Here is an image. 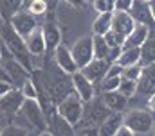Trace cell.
<instances>
[{"mask_svg":"<svg viewBox=\"0 0 155 136\" xmlns=\"http://www.w3.org/2000/svg\"><path fill=\"white\" fill-rule=\"evenodd\" d=\"M0 41L13 54V59H16L25 70L31 68V57H29V52L25 48L24 39L13 31L9 22H4V20H0Z\"/></svg>","mask_w":155,"mask_h":136,"instance_id":"6da1fadb","label":"cell"},{"mask_svg":"<svg viewBox=\"0 0 155 136\" xmlns=\"http://www.w3.org/2000/svg\"><path fill=\"white\" fill-rule=\"evenodd\" d=\"M123 124L134 134H148L153 129V113L148 109H130L123 115Z\"/></svg>","mask_w":155,"mask_h":136,"instance_id":"7a4b0ae2","label":"cell"},{"mask_svg":"<svg viewBox=\"0 0 155 136\" xmlns=\"http://www.w3.org/2000/svg\"><path fill=\"white\" fill-rule=\"evenodd\" d=\"M108 115L110 111L105 107L101 99H90L88 102H83V115L79 124L83 127H97Z\"/></svg>","mask_w":155,"mask_h":136,"instance_id":"3957f363","label":"cell"},{"mask_svg":"<svg viewBox=\"0 0 155 136\" xmlns=\"http://www.w3.org/2000/svg\"><path fill=\"white\" fill-rule=\"evenodd\" d=\"M56 113L63 120H67L69 124L78 125L79 120H81V115H83V100L78 97L76 93H67L61 99V102L58 104Z\"/></svg>","mask_w":155,"mask_h":136,"instance_id":"277c9868","label":"cell"},{"mask_svg":"<svg viewBox=\"0 0 155 136\" xmlns=\"http://www.w3.org/2000/svg\"><path fill=\"white\" fill-rule=\"evenodd\" d=\"M22 113V116L27 120L29 125H33L36 131H45V113L43 109L40 107L38 100H31V99H25L22 107L18 109Z\"/></svg>","mask_w":155,"mask_h":136,"instance_id":"5b68a950","label":"cell"},{"mask_svg":"<svg viewBox=\"0 0 155 136\" xmlns=\"http://www.w3.org/2000/svg\"><path fill=\"white\" fill-rule=\"evenodd\" d=\"M155 0L150 2H143V0H135L128 11V14L132 16V20L135 23H141V25H146V27H152L153 25V18H155Z\"/></svg>","mask_w":155,"mask_h":136,"instance_id":"8992f818","label":"cell"},{"mask_svg":"<svg viewBox=\"0 0 155 136\" xmlns=\"http://www.w3.org/2000/svg\"><path fill=\"white\" fill-rule=\"evenodd\" d=\"M9 25L13 27L15 32L24 39L25 36H29V34L38 27V22H36V18H35L33 14H29L27 11L20 9L18 13H15V14L9 18Z\"/></svg>","mask_w":155,"mask_h":136,"instance_id":"52a82bcc","label":"cell"},{"mask_svg":"<svg viewBox=\"0 0 155 136\" xmlns=\"http://www.w3.org/2000/svg\"><path fill=\"white\" fill-rule=\"evenodd\" d=\"M69 50L72 54V59L76 63L78 70L83 68L88 61L94 59V56H92V36H81L79 39H76L72 48H69Z\"/></svg>","mask_w":155,"mask_h":136,"instance_id":"ba28073f","label":"cell"},{"mask_svg":"<svg viewBox=\"0 0 155 136\" xmlns=\"http://www.w3.org/2000/svg\"><path fill=\"white\" fill-rule=\"evenodd\" d=\"M45 127H49L47 131L52 136H76L74 125L69 124L67 120H63L56 111H52L49 115V118L45 120Z\"/></svg>","mask_w":155,"mask_h":136,"instance_id":"9c48e42d","label":"cell"},{"mask_svg":"<svg viewBox=\"0 0 155 136\" xmlns=\"http://www.w3.org/2000/svg\"><path fill=\"white\" fill-rule=\"evenodd\" d=\"M112 14V20H110V31L117 32L119 36L126 38L128 32L134 29L135 22L132 20V16L126 13V11H110Z\"/></svg>","mask_w":155,"mask_h":136,"instance_id":"30bf717a","label":"cell"},{"mask_svg":"<svg viewBox=\"0 0 155 136\" xmlns=\"http://www.w3.org/2000/svg\"><path fill=\"white\" fill-rule=\"evenodd\" d=\"M108 65H110V63H107V61H103V59H92V61H88L83 68H79V73H81L85 79H88L92 84H96V82L103 81Z\"/></svg>","mask_w":155,"mask_h":136,"instance_id":"8fae6325","label":"cell"},{"mask_svg":"<svg viewBox=\"0 0 155 136\" xmlns=\"http://www.w3.org/2000/svg\"><path fill=\"white\" fill-rule=\"evenodd\" d=\"M71 81H72L74 93H76V95L83 102H88L90 99H94V93H96L94 84H92L88 79H85V77L79 73V70H78V72H74V73L71 75Z\"/></svg>","mask_w":155,"mask_h":136,"instance_id":"7c38bea8","label":"cell"},{"mask_svg":"<svg viewBox=\"0 0 155 136\" xmlns=\"http://www.w3.org/2000/svg\"><path fill=\"white\" fill-rule=\"evenodd\" d=\"M54 63H56V66L60 68L61 72H65L69 75H72L74 72H78V66L74 63V59H72L71 50L65 45H61V43L54 48Z\"/></svg>","mask_w":155,"mask_h":136,"instance_id":"4fadbf2b","label":"cell"},{"mask_svg":"<svg viewBox=\"0 0 155 136\" xmlns=\"http://www.w3.org/2000/svg\"><path fill=\"white\" fill-rule=\"evenodd\" d=\"M150 34H152V27H146V25L135 23L134 29H132V31L128 32V36L124 38L123 48H139V47L148 39Z\"/></svg>","mask_w":155,"mask_h":136,"instance_id":"5bb4252c","label":"cell"},{"mask_svg":"<svg viewBox=\"0 0 155 136\" xmlns=\"http://www.w3.org/2000/svg\"><path fill=\"white\" fill-rule=\"evenodd\" d=\"M24 97L20 93V90L13 88L11 91H7L5 95L0 97V113H5V115H13V113H18V109L22 107L24 104Z\"/></svg>","mask_w":155,"mask_h":136,"instance_id":"9a60e30c","label":"cell"},{"mask_svg":"<svg viewBox=\"0 0 155 136\" xmlns=\"http://www.w3.org/2000/svg\"><path fill=\"white\" fill-rule=\"evenodd\" d=\"M24 43H25V48L29 52V56H35V57H40L45 54V41H43V34H41V27H36L29 36L24 38Z\"/></svg>","mask_w":155,"mask_h":136,"instance_id":"2e32d148","label":"cell"},{"mask_svg":"<svg viewBox=\"0 0 155 136\" xmlns=\"http://www.w3.org/2000/svg\"><path fill=\"white\" fill-rule=\"evenodd\" d=\"M153 65H148V66H143L141 70V75L137 79V90H135V95H153Z\"/></svg>","mask_w":155,"mask_h":136,"instance_id":"e0dca14e","label":"cell"},{"mask_svg":"<svg viewBox=\"0 0 155 136\" xmlns=\"http://www.w3.org/2000/svg\"><path fill=\"white\" fill-rule=\"evenodd\" d=\"M101 102L105 104V107L110 111V113H121L126 109L128 106V99L123 97L119 91H103L101 95Z\"/></svg>","mask_w":155,"mask_h":136,"instance_id":"ac0fdd59","label":"cell"},{"mask_svg":"<svg viewBox=\"0 0 155 136\" xmlns=\"http://www.w3.org/2000/svg\"><path fill=\"white\" fill-rule=\"evenodd\" d=\"M41 27V34H43V41H45V48L47 50H54L60 43H61V32H60V27L54 25V23H45V25H40Z\"/></svg>","mask_w":155,"mask_h":136,"instance_id":"d6986e66","label":"cell"},{"mask_svg":"<svg viewBox=\"0 0 155 136\" xmlns=\"http://www.w3.org/2000/svg\"><path fill=\"white\" fill-rule=\"evenodd\" d=\"M123 124V115L121 113H110L96 129H97V136H114L117 127Z\"/></svg>","mask_w":155,"mask_h":136,"instance_id":"ffe728a7","label":"cell"},{"mask_svg":"<svg viewBox=\"0 0 155 136\" xmlns=\"http://www.w3.org/2000/svg\"><path fill=\"white\" fill-rule=\"evenodd\" d=\"M2 66H4V70H5V72H7V75H9L11 82H18V84L22 86V82L29 79V77H27V70L22 66L16 59H13V57H11L7 63H4Z\"/></svg>","mask_w":155,"mask_h":136,"instance_id":"44dd1931","label":"cell"},{"mask_svg":"<svg viewBox=\"0 0 155 136\" xmlns=\"http://www.w3.org/2000/svg\"><path fill=\"white\" fill-rule=\"evenodd\" d=\"M139 61H141L139 48H121V52H119V56H117V59H116V63L121 68L139 65Z\"/></svg>","mask_w":155,"mask_h":136,"instance_id":"7402d4cb","label":"cell"},{"mask_svg":"<svg viewBox=\"0 0 155 136\" xmlns=\"http://www.w3.org/2000/svg\"><path fill=\"white\" fill-rule=\"evenodd\" d=\"M139 52H141V61L139 65L141 66H148V65H153L155 59V45H153V32L148 36V39L139 47Z\"/></svg>","mask_w":155,"mask_h":136,"instance_id":"603a6c76","label":"cell"},{"mask_svg":"<svg viewBox=\"0 0 155 136\" xmlns=\"http://www.w3.org/2000/svg\"><path fill=\"white\" fill-rule=\"evenodd\" d=\"M108 54H110V47L107 45L105 38L94 34V36H92V56H94V59H103V61H107Z\"/></svg>","mask_w":155,"mask_h":136,"instance_id":"cb8c5ba5","label":"cell"},{"mask_svg":"<svg viewBox=\"0 0 155 136\" xmlns=\"http://www.w3.org/2000/svg\"><path fill=\"white\" fill-rule=\"evenodd\" d=\"M110 20H112V14L110 13H99L94 22H92V31L96 36H105V34L110 31Z\"/></svg>","mask_w":155,"mask_h":136,"instance_id":"d4e9b609","label":"cell"},{"mask_svg":"<svg viewBox=\"0 0 155 136\" xmlns=\"http://www.w3.org/2000/svg\"><path fill=\"white\" fill-rule=\"evenodd\" d=\"M22 9L33 16H41L47 13V0H24Z\"/></svg>","mask_w":155,"mask_h":136,"instance_id":"484cf974","label":"cell"},{"mask_svg":"<svg viewBox=\"0 0 155 136\" xmlns=\"http://www.w3.org/2000/svg\"><path fill=\"white\" fill-rule=\"evenodd\" d=\"M22 2L24 0H0V14L4 20H9L15 13H18L22 9Z\"/></svg>","mask_w":155,"mask_h":136,"instance_id":"4316f807","label":"cell"},{"mask_svg":"<svg viewBox=\"0 0 155 136\" xmlns=\"http://www.w3.org/2000/svg\"><path fill=\"white\" fill-rule=\"evenodd\" d=\"M18 90H20V93H22V97H24V99L38 100V88H36L35 81H31V79L24 81V82H22V86H20Z\"/></svg>","mask_w":155,"mask_h":136,"instance_id":"83f0119b","label":"cell"},{"mask_svg":"<svg viewBox=\"0 0 155 136\" xmlns=\"http://www.w3.org/2000/svg\"><path fill=\"white\" fill-rule=\"evenodd\" d=\"M135 90H137V82H135V81H126V79L121 77V82H119V86H117V91H119L123 97H126V99L135 97Z\"/></svg>","mask_w":155,"mask_h":136,"instance_id":"f1b7e54d","label":"cell"},{"mask_svg":"<svg viewBox=\"0 0 155 136\" xmlns=\"http://www.w3.org/2000/svg\"><path fill=\"white\" fill-rule=\"evenodd\" d=\"M103 38H105V41H107V45H108L110 48H123L124 38H123V36H119L117 32H114V31H108V32L105 34Z\"/></svg>","mask_w":155,"mask_h":136,"instance_id":"f546056e","label":"cell"},{"mask_svg":"<svg viewBox=\"0 0 155 136\" xmlns=\"http://www.w3.org/2000/svg\"><path fill=\"white\" fill-rule=\"evenodd\" d=\"M141 70H143L141 65L126 66V68H123V70H121V77H123V79H126V81H135V82H137L139 75H141Z\"/></svg>","mask_w":155,"mask_h":136,"instance_id":"4dcf8cb0","label":"cell"},{"mask_svg":"<svg viewBox=\"0 0 155 136\" xmlns=\"http://www.w3.org/2000/svg\"><path fill=\"white\" fill-rule=\"evenodd\" d=\"M0 136H31V134L22 125H7V127L0 129Z\"/></svg>","mask_w":155,"mask_h":136,"instance_id":"1f68e13d","label":"cell"},{"mask_svg":"<svg viewBox=\"0 0 155 136\" xmlns=\"http://www.w3.org/2000/svg\"><path fill=\"white\" fill-rule=\"evenodd\" d=\"M119 82H121V75L119 77H105L103 81H99V88H101V91H116Z\"/></svg>","mask_w":155,"mask_h":136,"instance_id":"d6a6232c","label":"cell"},{"mask_svg":"<svg viewBox=\"0 0 155 136\" xmlns=\"http://www.w3.org/2000/svg\"><path fill=\"white\" fill-rule=\"evenodd\" d=\"M92 7L94 11L99 14V13H110L112 11V4L110 0H92Z\"/></svg>","mask_w":155,"mask_h":136,"instance_id":"836d02e7","label":"cell"},{"mask_svg":"<svg viewBox=\"0 0 155 136\" xmlns=\"http://www.w3.org/2000/svg\"><path fill=\"white\" fill-rule=\"evenodd\" d=\"M134 2L135 0H114L112 2V11H126L128 13Z\"/></svg>","mask_w":155,"mask_h":136,"instance_id":"e575fe53","label":"cell"},{"mask_svg":"<svg viewBox=\"0 0 155 136\" xmlns=\"http://www.w3.org/2000/svg\"><path fill=\"white\" fill-rule=\"evenodd\" d=\"M76 136H97V129L96 127H81L76 131Z\"/></svg>","mask_w":155,"mask_h":136,"instance_id":"d590c367","label":"cell"},{"mask_svg":"<svg viewBox=\"0 0 155 136\" xmlns=\"http://www.w3.org/2000/svg\"><path fill=\"white\" fill-rule=\"evenodd\" d=\"M114 136H135V134H134V133L124 125V124H121V125L117 127V131L114 133Z\"/></svg>","mask_w":155,"mask_h":136,"instance_id":"8d00e7d4","label":"cell"},{"mask_svg":"<svg viewBox=\"0 0 155 136\" xmlns=\"http://www.w3.org/2000/svg\"><path fill=\"white\" fill-rule=\"evenodd\" d=\"M11 90H13V84H11V82H4V81H0V97L5 95V93L11 91Z\"/></svg>","mask_w":155,"mask_h":136,"instance_id":"74e56055","label":"cell"},{"mask_svg":"<svg viewBox=\"0 0 155 136\" xmlns=\"http://www.w3.org/2000/svg\"><path fill=\"white\" fill-rule=\"evenodd\" d=\"M65 2H67L69 5H72V7H83L87 0H65Z\"/></svg>","mask_w":155,"mask_h":136,"instance_id":"f35d334b","label":"cell"},{"mask_svg":"<svg viewBox=\"0 0 155 136\" xmlns=\"http://www.w3.org/2000/svg\"><path fill=\"white\" fill-rule=\"evenodd\" d=\"M36 136H52V134H51L49 131H40V133H38Z\"/></svg>","mask_w":155,"mask_h":136,"instance_id":"ab89813d","label":"cell"},{"mask_svg":"<svg viewBox=\"0 0 155 136\" xmlns=\"http://www.w3.org/2000/svg\"><path fill=\"white\" fill-rule=\"evenodd\" d=\"M0 50H2V41H0Z\"/></svg>","mask_w":155,"mask_h":136,"instance_id":"60d3db41","label":"cell"},{"mask_svg":"<svg viewBox=\"0 0 155 136\" xmlns=\"http://www.w3.org/2000/svg\"><path fill=\"white\" fill-rule=\"evenodd\" d=\"M143 2H150V0H143Z\"/></svg>","mask_w":155,"mask_h":136,"instance_id":"b9f144b4","label":"cell"},{"mask_svg":"<svg viewBox=\"0 0 155 136\" xmlns=\"http://www.w3.org/2000/svg\"><path fill=\"white\" fill-rule=\"evenodd\" d=\"M112 2H114V0H110V4H112Z\"/></svg>","mask_w":155,"mask_h":136,"instance_id":"7bdbcfd3","label":"cell"}]
</instances>
